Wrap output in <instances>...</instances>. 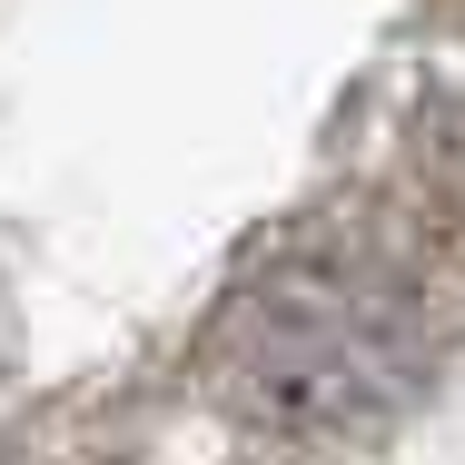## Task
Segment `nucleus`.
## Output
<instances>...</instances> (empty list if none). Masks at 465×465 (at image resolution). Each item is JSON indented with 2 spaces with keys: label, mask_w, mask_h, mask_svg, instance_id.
<instances>
[{
  "label": "nucleus",
  "mask_w": 465,
  "mask_h": 465,
  "mask_svg": "<svg viewBox=\"0 0 465 465\" xmlns=\"http://www.w3.org/2000/svg\"><path fill=\"white\" fill-rule=\"evenodd\" d=\"M406 367V287L367 258H287L268 287H248L228 386L287 426H327L376 406Z\"/></svg>",
  "instance_id": "nucleus-1"
}]
</instances>
